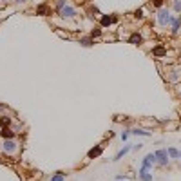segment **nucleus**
<instances>
[{
  "mask_svg": "<svg viewBox=\"0 0 181 181\" xmlns=\"http://www.w3.org/2000/svg\"><path fill=\"white\" fill-rule=\"evenodd\" d=\"M157 22H160V26H167V24H172V16L168 15L167 9H161L157 13Z\"/></svg>",
  "mask_w": 181,
  "mask_h": 181,
  "instance_id": "1",
  "label": "nucleus"
},
{
  "mask_svg": "<svg viewBox=\"0 0 181 181\" xmlns=\"http://www.w3.org/2000/svg\"><path fill=\"white\" fill-rule=\"evenodd\" d=\"M156 154V161L160 163V165H167L168 163V150H165V149H161V150H157V152H154Z\"/></svg>",
  "mask_w": 181,
  "mask_h": 181,
  "instance_id": "2",
  "label": "nucleus"
},
{
  "mask_svg": "<svg viewBox=\"0 0 181 181\" xmlns=\"http://www.w3.org/2000/svg\"><path fill=\"white\" fill-rule=\"evenodd\" d=\"M2 149H4V152L13 154V152H16V150H18V143H16V141H13V140H6V141L2 143Z\"/></svg>",
  "mask_w": 181,
  "mask_h": 181,
  "instance_id": "3",
  "label": "nucleus"
},
{
  "mask_svg": "<svg viewBox=\"0 0 181 181\" xmlns=\"http://www.w3.org/2000/svg\"><path fill=\"white\" fill-rule=\"evenodd\" d=\"M154 163H156V154H147V156L143 157V161H141V168L149 170Z\"/></svg>",
  "mask_w": 181,
  "mask_h": 181,
  "instance_id": "4",
  "label": "nucleus"
},
{
  "mask_svg": "<svg viewBox=\"0 0 181 181\" xmlns=\"http://www.w3.org/2000/svg\"><path fill=\"white\" fill-rule=\"evenodd\" d=\"M60 15H62L63 18H71V16L76 15V11H74V7H71V6H65V7L60 9Z\"/></svg>",
  "mask_w": 181,
  "mask_h": 181,
  "instance_id": "5",
  "label": "nucleus"
},
{
  "mask_svg": "<svg viewBox=\"0 0 181 181\" xmlns=\"http://www.w3.org/2000/svg\"><path fill=\"white\" fill-rule=\"evenodd\" d=\"M140 179L141 181H152V174L145 168H140Z\"/></svg>",
  "mask_w": 181,
  "mask_h": 181,
  "instance_id": "6",
  "label": "nucleus"
},
{
  "mask_svg": "<svg viewBox=\"0 0 181 181\" xmlns=\"http://www.w3.org/2000/svg\"><path fill=\"white\" fill-rule=\"evenodd\" d=\"M116 20H118L116 16H103V18H102V26L107 27V26H110V24H114Z\"/></svg>",
  "mask_w": 181,
  "mask_h": 181,
  "instance_id": "7",
  "label": "nucleus"
},
{
  "mask_svg": "<svg viewBox=\"0 0 181 181\" xmlns=\"http://www.w3.org/2000/svg\"><path fill=\"white\" fill-rule=\"evenodd\" d=\"M102 154V147H96V149H93V150H89V160H93V157H96V156H100Z\"/></svg>",
  "mask_w": 181,
  "mask_h": 181,
  "instance_id": "8",
  "label": "nucleus"
},
{
  "mask_svg": "<svg viewBox=\"0 0 181 181\" xmlns=\"http://www.w3.org/2000/svg\"><path fill=\"white\" fill-rule=\"evenodd\" d=\"M129 150H130V147H123V149H121V150H120V152H118V154L114 156V161H118V160H121V157H123V156H125V154L129 152Z\"/></svg>",
  "mask_w": 181,
  "mask_h": 181,
  "instance_id": "9",
  "label": "nucleus"
},
{
  "mask_svg": "<svg viewBox=\"0 0 181 181\" xmlns=\"http://www.w3.org/2000/svg\"><path fill=\"white\" fill-rule=\"evenodd\" d=\"M129 42L134 43V45H140V43H141V36H140V35H132V36L129 38Z\"/></svg>",
  "mask_w": 181,
  "mask_h": 181,
  "instance_id": "10",
  "label": "nucleus"
},
{
  "mask_svg": "<svg viewBox=\"0 0 181 181\" xmlns=\"http://www.w3.org/2000/svg\"><path fill=\"white\" fill-rule=\"evenodd\" d=\"M132 134H136V136H150V132L149 130H143V129H134V130H130Z\"/></svg>",
  "mask_w": 181,
  "mask_h": 181,
  "instance_id": "11",
  "label": "nucleus"
},
{
  "mask_svg": "<svg viewBox=\"0 0 181 181\" xmlns=\"http://www.w3.org/2000/svg\"><path fill=\"white\" fill-rule=\"evenodd\" d=\"M0 134H2V136H4V138H6V140H11V138H13V136H15V134H13V130H9L7 127H6V129H4L2 132H0Z\"/></svg>",
  "mask_w": 181,
  "mask_h": 181,
  "instance_id": "12",
  "label": "nucleus"
},
{
  "mask_svg": "<svg viewBox=\"0 0 181 181\" xmlns=\"http://www.w3.org/2000/svg\"><path fill=\"white\" fill-rule=\"evenodd\" d=\"M168 156H170V157H179V156H181V152H179L177 149L170 147V149H168Z\"/></svg>",
  "mask_w": 181,
  "mask_h": 181,
  "instance_id": "13",
  "label": "nucleus"
},
{
  "mask_svg": "<svg viewBox=\"0 0 181 181\" xmlns=\"http://www.w3.org/2000/svg\"><path fill=\"white\" fill-rule=\"evenodd\" d=\"M172 27H174V31H179V27H181V18H172Z\"/></svg>",
  "mask_w": 181,
  "mask_h": 181,
  "instance_id": "14",
  "label": "nucleus"
},
{
  "mask_svg": "<svg viewBox=\"0 0 181 181\" xmlns=\"http://www.w3.org/2000/svg\"><path fill=\"white\" fill-rule=\"evenodd\" d=\"M80 43H82V45H85V47H90V45H93V38H82V40H80Z\"/></svg>",
  "mask_w": 181,
  "mask_h": 181,
  "instance_id": "15",
  "label": "nucleus"
},
{
  "mask_svg": "<svg viewBox=\"0 0 181 181\" xmlns=\"http://www.w3.org/2000/svg\"><path fill=\"white\" fill-rule=\"evenodd\" d=\"M154 54H156V56H165L167 51H165L163 47H156V49H154Z\"/></svg>",
  "mask_w": 181,
  "mask_h": 181,
  "instance_id": "16",
  "label": "nucleus"
},
{
  "mask_svg": "<svg viewBox=\"0 0 181 181\" xmlns=\"http://www.w3.org/2000/svg\"><path fill=\"white\" fill-rule=\"evenodd\" d=\"M63 177H65V176H63L62 172H56L54 177H53V181H63Z\"/></svg>",
  "mask_w": 181,
  "mask_h": 181,
  "instance_id": "17",
  "label": "nucleus"
},
{
  "mask_svg": "<svg viewBox=\"0 0 181 181\" xmlns=\"http://www.w3.org/2000/svg\"><path fill=\"white\" fill-rule=\"evenodd\" d=\"M36 13H38V15H45V13H47V7H45V6H38Z\"/></svg>",
  "mask_w": 181,
  "mask_h": 181,
  "instance_id": "18",
  "label": "nucleus"
},
{
  "mask_svg": "<svg viewBox=\"0 0 181 181\" xmlns=\"http://www.w3.org/2000/svg\"><path fill=\"white\" fill-rule=\"evenodd\" d=\"M9 125V118H0V127H7Z\"/></svg>",
  "mask_w": 181,
  "mask_h": 181,
  "instance_id": "19",
  "label": "nucleus"
},
{
  "mask_svg": "<svg viewBox=\"0 0 181 181\" xmlns=\"http://www.w3.org/2000/svg\"><path fill=\"white\" fill-rule=\"evenodd\" d=\"M174 9L177 13H181V0H176V2H174Z\"/></svg>",
  "mask_w": 181,
  "mask_h": 181,
  "instance_id": "20",
  "label": "nucleus"
},
{
  "mask_svg": "<svg viewBox=\"0 0 181 181\" xmlns=\"http://www.w3.org/2000/svg\"><path fill=\"white\" fill-rule=\"evenodd\" d=\"M56 6H58V9L65 7V6H67V0H58V2H56Z\"/></svg>",
  "mask_w": 181,
  "mask_h": 181,
  "instance_id": "21",
  "label": "nucleus"
},
{
  "mask_svg": "<svg viewBox=\"0 0 181 181\" xmlns=\"http://www.w3.org/2000/svg\"><path fill=\"white\" fill-rule=\"evenodd\" d=\"M100 35H102V31H100V29H94L93 33H90V36H93V38H96V36H100Z\"/></svg>",
  "mask_w": 181,
  "mask_h": 181,
  "instance_id": "22",
  "label": "nucleus"
},
{
  "mask_svg": "<svg viewBox=\"0 0 181 181\" xmlns=\"http://www.w3.org/2000/svg\"><path fill=\"white\" fill-rule=\"evenodd\" d=\"M134 15H136V16H138V18H141V16H143V9H138V11H136Z\"/></svg>",
  "mask_w": 181,
  "mask_h": 181,
  "instance_id": "23",
  "label": "nucleus"
},
{
  "mask_svg": "<svg viewBox=\"0 0 181 181\" xmlns=\"http://www.w3.org/2000/svg\"><path fill=\"white\" fill-rule=\"evenodd\" d=\"M163 4V0H154V6H157V7H160Z\"/></svg>",
  "mask_w": 181,
  "mask_h": 181,
  "instance_id": "24",
  "label": "nucleus"
},
{
  "mask_svg": "<svg viewBox=\"0 0 181 181\" xmlns=\"http://www.w3.org/2000/svg\"><path fill=\"white\" fill-rule=\"evenodd\" d=\"M0 2H7V0H0Z\"/></svg>",
  "mask_w": 181,
  "mask_h": 181,
  "instance_id": "25",
  "label": "nucleus"
},
{
  "mask_svg": "<svg viewBox=\"0 0 181 181\" xmlns=\"http://www.w3.org/2000/svg\"><path fill=\"white\" fill-rule=\"evenodd\" d=\"M2 109H4V107H2V105H0V110H2Z\"/></svg>",
  "mask_w": 181,
  "mask_h": 181,
  "instance_id": "26",
  "label": "nucleus"
},
{
  "mask_svg": "<svg viewBox=\"0 0 181 181\" xmlns=\"http://www.w3.org/2000/svg\"><path fill=\"white\" fill-rule=\"evenodd\" d=\"M179 157H181V156H179Z\"/></svg>",
  "mask_w": 181,
  "mask_h": 181,
  "instance_id": "27",
  "label": "nucleus"
}]
</instances>
